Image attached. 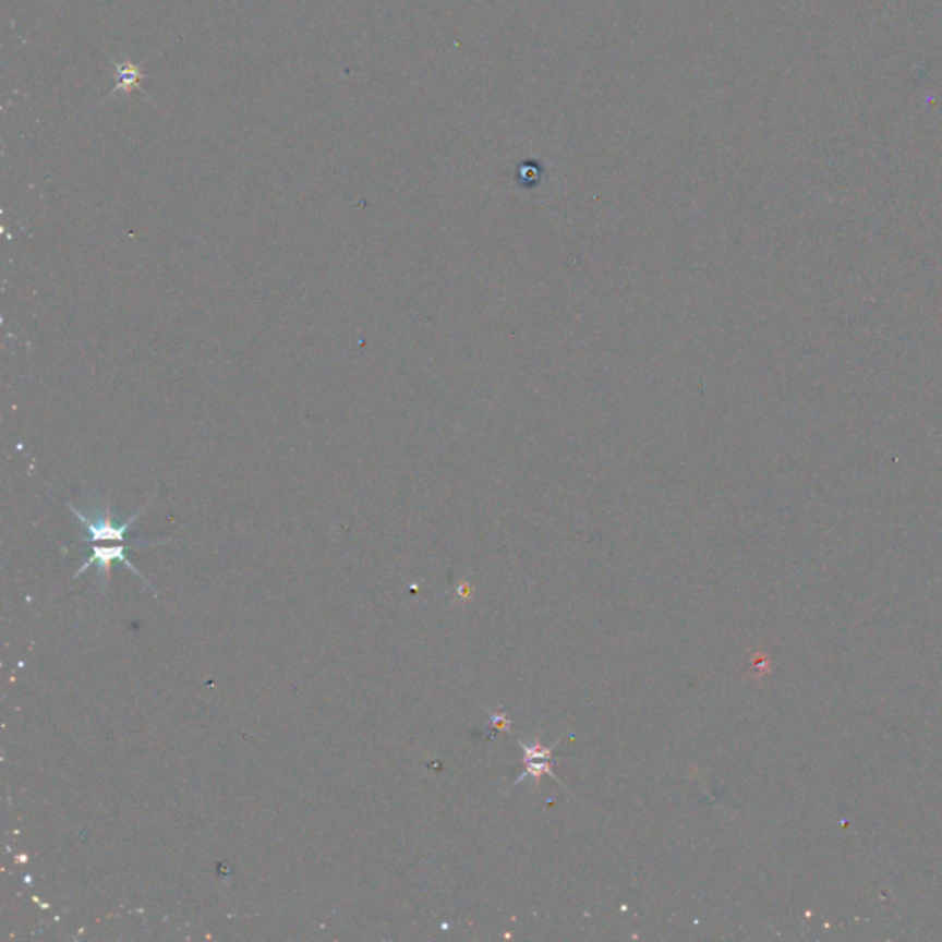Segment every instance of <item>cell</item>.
Here are the masks:
<instances>
[{
    "label": "cell",
    "instance_id": "1",
    "mask_svg": "<svg viewBox=\"0 0 942 942\" xmlns=\"http://www.w3.org/2000/svg\"><path fill=\"white\" fill-rule=\"evenodd\" d=\"M142 77H144V72H142V67L138 63H133V61L117 63L114 61V80L117 83H114L111 95L107 98H111L117 93H130L133 88H141L142 93H146L141 85Z\"/></svg>",
    "mask_w": 942,
    "mask_h": 942
},
{
    "label": "cell",
    "instance_id": "2",
    "mask_svg": "<svg viewBox=\"0 0 942 942\" xmlns=\"http://www.w3.org/2000/svg\"><path fill=\"white\" fill-rule=\"evenodd\" d=\"M542 775H551V777H554L556 778V781H558V777L554 775L553 770H551V768H548L545 762H529V765H527V772H524L523 775L519 777V781H516V783H521V781L527 777L540 778L542 777Z\"/></svg>",
    "mask_w": 942,
    "mask_h": 942
},
{
    "label": "cell",
    "instance_id": "3",
    "mask_svg": "<svg viewBox=\"0 0 942 942\" xmlns=\"http://www.w3.org/2000/svg\"><path fill=\"white\" fill-rule=\"evenodd\" d=\"M521 748H523L524 759L527 760L548 759V757H551V751H553V749L542 748L540 744H534V746H530L529 748V746H524V744L521 742Z\"/></svg>",
    "mask_w": 942,
    "mask_h": 942
}]
</instances>
